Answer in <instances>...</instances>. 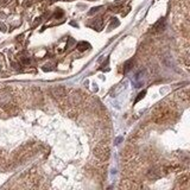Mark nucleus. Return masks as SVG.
<instances>
[{
  "label": "nucleus",
  "mask_w": 190,
  "mask_h": 190,
  "mask_svg": "<svg viewBox=\"0 0 190 190\" xmlns=\"http://www.w3.org/2000/svg\"><path fill=\"white\" fill-rule=\"evenodd\" d=\"M95 154L99 157V158H101V159H107L108 158V156H109V153H108V149L107 147H105V146H102V147H97L96 150H95Z\"/></svg>",
  "instance_id": "obj_1"
},
{
  "label": "nucleus",
  "mask_w": 190,
  "mask_h": 190,
  "mask_svg": "<svg viewBox=\"0 0 190 190\" xmlns=\"http://www.w3.org/2000/svg\"><path fill=\"white\" fill-rule=\"evenodd\" d=\"M164 27H165V19H164V18H161L156 24L153 25L152 31H153V32H159V31H163Z\"/></svg>",
  "instance_id": "obj_2"
},
{
  "label": "nucleus",
  "mask_w": 190,
  "mask_h": 190,
  "mask_svg": "<svg viewBox=\"0 0 190 190\" xmlns=\"http://www.w3.org/2000/svg\"><path fill=\"white\" fill-rule=\"evenodd\" d=\"M7 1H8V0H0V4H4V5H5Z\"/></svg>",
  "instance_id": "obj_10"
},
{
  "label": "nucleus",
  "mask_w": 190,
  "mask_h": 190,
  "mask_svg": "<svg viewBox=\"0 0 190 190\" xmlns=\"http://www.w3.org/2000/svg\"><path fill=\"white\" fill-rule=\"evenodd\" d=\"M0 31H3V32H5V31H6V26H5V24L0 23Z\"/></svg>",
  "instance_id": "obj_9"
},
{
  "label": "nucleus",
  "mask_w": 190,
  "mask_h": 190,
  "mask_svg": "<svg viewBox=\"0 0 190 190\" xmlns=\"http://www.w3.org/2000/svg\"><path fill=\"white\" fill-rule=\"evenodd\" d=\"M89 44L88 43H86V42H80V43H77V49L80 50V51H84V50H87V49H89Z\"/></svg>",
  "instance_id": "obj_3"
},
{
  "label": "nucleus",
  "mask_w": 190,
  "mask_h": 190,
  "mask_svg": "<svg viewBox=\"0 0 190 190\" xmlns=\"http://www.w3.org/2000/svg\"><path fill=\"white\" fill-rule=\"evenodd\" d=\"M132 67H133V60H128V61L124 64V73L130 72L131 69H132Z\"/></svg>",
  "instance_id": "obj_4"
},
{
  "label": "nucleus",
  "mask_w": 190,
  "mask_h": 190,
  "mask_svg": "<svg viewBox=\"0 0 190 190\" xmlns=\"http://www.w3.org/2000/svg\"><path fill=\"white\" fill-rule=\"evenodd\" d=\"M145 94H146V92H145V90H143V92L139 94V96H138V97L135 99V102H138V101H139L142 97H144V95H145Z\"/></svg>",
  "instance_id": "obj_7"
},
{
  "label": "nucleus",
  "mask_w": 190,
  "mask_h": 190,
  "mask_svg": "<svg viewBox=\"0 0 190 190\" xmlns=\"http://www.w3.org/2000/svg\"><path fill=\"white\" fill-rule=\"evenodd\" d=\"M119 25V20L116 19V18H113V20H112V24H111V29L113 27V26H118Z\"/></svg>",
  "instance_id": "obj_6"
},
{
  "label": "nucleus",
  "mask_w": 190,
  "mask_h": 190,
  "mask_svg": "<svg viewBox=\"0 0 190 190\" xmlns=\"http://www.w3.org/2000/svg\"><path fill=\"white\" fill-rule=\"evenodd\" d=\"M99 10H101V6H97V7H94V8H92V10H90V12H89V14H93V13L97 12Z\"/></svg>",
  "instance_id": "obj_8"
},
{
  "label": "nucleus",
  "mask_w": 190,
  "mask_h": 190,
  "mask_svg": "<svg viewBox=\"0 0 190 190\" xmlns=\"http://www.w3.org/2000/svg\"><path fill=\"white\" fill-rule=\"evenodd\" d=\"M63 14H64V13H63V11L58 8V10L55 12V18H61V17H62Z\"/></svg>",
  "instance_id": "obj_5"
}]
</instances>
